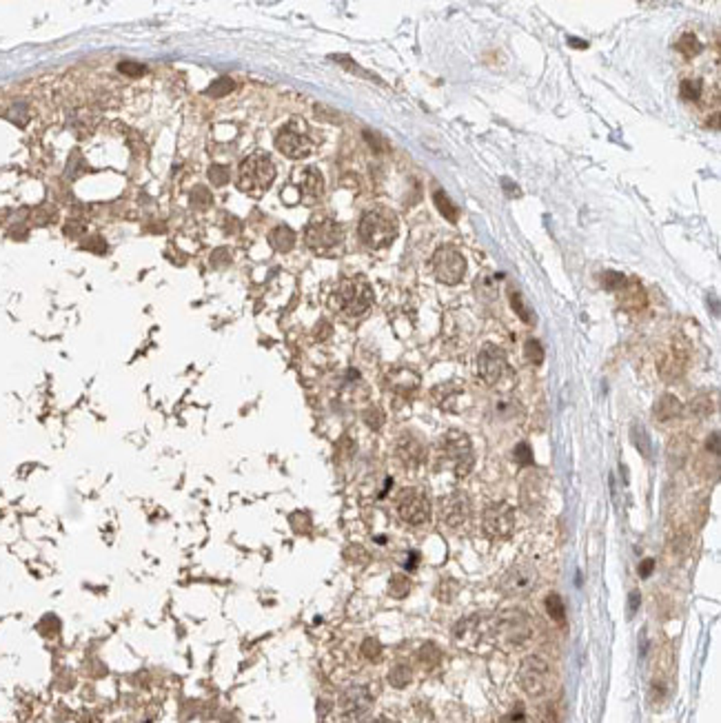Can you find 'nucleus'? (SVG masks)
I'll return each instance as SVG.
<instances>
[{"instance_id":"6e6552de","label":"nucleus","mask_w":721,"mask_h":723,"mask_svg":"<svg viewBox=\"0 0 721 723\" xmlns=\"http://www.w3.org/2000/svg\"><path fill=\"white\" fill-rule=\"evenodd\" d=\"M515 524H517L515 509L506 502L490 504L484 511V517H482L484 533H486V537H490V540H509L515 530Z\"/></svg>"},{"instance_id":"393cba45","label":"nucleus","mask_w":721,"mask_h":723,"mask_svg":"<svg viewBox=\"0 0 721 723\" xmlns=\"http://www.w3.org/2000/svg\"><path fill=\"white\" fill-rule=\"evenodd\" d=\"M713 411H715V406H713L710 395H699L690 402V413H693L695 418H708Z\"/></svg>"},{"instance_id":"2eb2a0df","label":"nucleus","mask_w":721,"mask_h":723,"mask_svg":"<svg viewBox=\"0 0 721 723\" xmlns=\"http://www.w3.org/2000/svg\"><path fill=\"white\" fill-rule=\"evenodd\" d=\"M275 147H278L286 158L298 160V158L309 156L311 149H313V142H311L309 135L296 131L293 125H289L278 133V138H275Z\"/></svg>"},{"instance_id":"cd10ccee","label":"nucleus","mask_w":721,"mask_h":723,"mask_svg":"<svg viewBox=\"0 0 721 723\" xmlns=\"http://www.w3.org/2000/svg\"><path fill=\"white\" fill-rule=\"evenodd\" d=\"M679 94H681L684 100H690V102L699 100V96H701V83L699 80H684L679 85Z\"/></svg>"},{"instance_id":"a211bd4d","label":"nucleus","mask_w":721,"mask_h":723,"mask_svg":"<svg viewBox=\"0 0 721 723\" xmlns=\"http://www.w3.org/2000/svg\"><path fill=\"white\" fill-rule=\"evenodd\" d=\"M397 457L402 459L404 466L416 468V466H420L422 461H424L426 451H424V446H422L420 439L411 437V435H404V437H400V442H397Z\"/></svg>"},{"instance_id":"9b49d317","label":"nucleus","mask_w":721,"mask_h":723,"mask_svg":"<svg viewBox=\"0 0 721 723\" xmlns=\"http://www.w3.org/2000/svg\"><path fill=\"white\" fill-rule=\"evenodd\" d=\"M344 240L342 226L333 220H315L306 229V244L315 253H329L337 249Z\"/></svg>"},{"instance_id":"bb28decb","label":"nucleus","mask_w":721,"mask_h":723,"mask_svg":"<svg viewBox=\"0 0 721 723\" xmlns=\"http://www.w3.org/2000/svg\"><path fill=\"white\" fill-rule=\"evenodd\" d=\"M389 681L395 686V688H404L411 683V668L404 666V664H397L391 672H389Z\"/></svg>"},{"instance_id":"20e7f679","label":"nucleus","mask_w":721,"mask_h":723,"mask_svg":"<svg viewBox=\"0 0 721 723\" xmlns=\"http://www.w3.org/2000/svg\"><path fill=\"white\" fill-rule=\"evenodd\" d=\"M275 180V164L267 153L258 151L240 164L238 174V187L251 195H260L271 187Z\"/></svg>"},{"instance_id":"9d476101","label":"nucleus","mask_w":721,"mask_h":723,"mask_svg":"<svg viewBox=\"0 0 721 723\" xmlns=\"http://www.w3.org/2000/svg\"><path fill=\"white\" fill-rule=\"evenodd\" d=\"M397 513L408 526H422L431 517V504L428 497L418 488H404L397 497Z\"/></svg>"},{"instance_id":"7c9ffc66","label":"nucleus","mask_w":721,"mask_h":723,"mask_svg":"<svg viewBox=\"0 0 721 723\" xmlns=\"http://www.w3.org/2000/svg\"><path fill=\"white\" fill-rule=\"evenodd\" d=\"M440 659H442V652H440V648H437V645H433V643H426L424 645V648L420 650V661H422V664L426 666H435V664H440Z\"/></svg>"},{"instance_id":"473e14b6","label":"nucleus","mask_w":721,"mask_h":723,"mask_svg":"<svg viewBox=\"0 0 721 723\" xmlns=\"http://www.w3.org/2000/svg\"><path fill=\"white\" fill-rule=\"evenodd\" d=\"M511 304H513V309L517 311V315H519L521 320H524L526 324H531V322H533V315H531V311L524 306V300H521L519 293H513V296H511Z\"/></svg>"},{"instance_id":"c85d7f7f","label":"nucleus","mask_w":721,"mask_h":723,"mask_svg":"<svg viewBox=\"0 0 721 723\" xmlns=\"http://www.w3.org/2000/svg\"><path fill=\"white\" fill-rule=\"evenodd\" d=\"M626 278H624V275L622 273H617V271H606L604 273V278H602V284H604V288H608V291H622L624 286H626Z\"/></svg>"},{"instance_id":"aec40b11","label":"nucleus","mask_w":721,"mask_h":723,"mask_svg":"<svg viewBox=\"0 0 721 723\" xmlns=\"http://www.w3.org/2000/svg\"><path fill=\"white\" fill-rule=\"evenodd\" d=\"M302 174V182H300V187L304 189V193L309 195V198H320L322 195V189H325V182H322V176L317 169H304Z\"/></svg>"},{"instance_id":"a19ab883","label":"nucleus","mask_w":721,"mask_h":723,"mask_svg":"<svg viewBox=\"0 0 721 723\" xmlns=\"http://www.w3.org/2000/svg\"><path fill=\"white\" fill-rule=\"evenodd\" d=\"M504 187H506V189H509V195H515V198L519 195V189H517V187H511V184H509V180H504Z\"/></svg>"},{"instance_id":"1a4fd4ad","label":"nucleus","mask_w":721,"mask_h":723,"mask_svg":"<svg viewBox=\"0 0 721 723\" xmlns=\"http://www.w3.org/2000/svg\"><path fill=\"white\" fill-rule=\"evenodd\" d=\"M433 273L442 284L462 282L466 273V257L455 247H440L433 255Z\"/></svg>"},{"instance_id":"7ed1b4c3","label":"nucleus","mask_w":721,"mask_h":723,"mask_svg":"<svg viewBox=\"0 0 721 723\" xmlns=\"http://www.w3.org/2000/svg\"><path fill=\"white\" fill-rule=\"evenodd\" d=\"M331 304L349 317L362 315L373 304V288L364 278H346L333 291Z\"/></svg>"},{"instance_id":"c9c22d12","label":"nucleus","mask_w":721,"mask_h":723,"mask_svg":"<svg viewBox=\"0 0 721 723\" xmlns=\"http://www.w3.org/2000/svg\"><path fill=\"white\" fill-rule=\"evenodd\" d=\"M211 180L216 182V184H224V182H226V169H222V166H213V169H211Z\"/></svg>"},{"instance_id":"423d86ee","label":"nucleus","mask_w":721,"mask_h":723,"mask_svg":"<svg viewBox=\"0 0 721 723\" xmlns=\"http://www.w3.org/2000/svg\"><path fill=\"white\" fill-rule=\"evenodd\" d=\"M440 453H442V459L451 466L457 480H462V477L471 473L475 457H473V446H471L468 435L459 433V430H449L440 442Z\"/></svg>"},{"instance_id":"dca6fc26","label":"nucleus","mask_w":721,"mask_h":723,"mask_svg":"<svg viewBox=\"0 0 721 723\" xmlns=\"http://www.w3.org/2000/svg\"><path fill=\"white\" fill-rule=\"evenodd\" d=\"M688 360H690L688 344L681 340H674L670 344V348L662 356V360H659V373H662V377H666V379H677L684 375Z\"/></svg>"},{"instance_id":"39448f33","label":"nucleus","mask_w":721,"mask_h":723,"mask_svg":"<svg viewBox=\"0 0 721 723\" xmlns=\"http://www.w3.org/2000/svg\"><path fill=\"white\" fill-rule=\"evenodd\" d=\"M533 635L531 617L521 610H504L495 614V641L506 648H519Z\"/></svg>"},{"instance_id":"4c0bfd02","label":"nucleus","mask_w":721,"mask_h":723,"mask_svg":"<svg viewBox=\"0 0 721 723\" xmlns=\"http://www.w3.org/2000/svg\"><path fill=\"white\" fill-rule=\"evenodd\" d=\"M708 451H713V455H719V433H713L708 437Z\"/></svg>"},{"instance_id":"6ab92c4d","label":"nucleus","mask_w":721,"mask_h":723,"mask_svg":"<svg viewBox=\"0 0 721 723\" xmlns=\"http://www.w3.org/2000/svg\"><path fill=\"white\" fill-rule=\"evenodd\" d=\"M681 411H684V406H681L679 399L666 393V395L659 397V402L655 404V418L666 424V422H672L674 418H679Z\"/></svg>"},{"instance_id":"2f4dec72","label":"nucleus","mask_w":721,"mask_h":723,"mask_svg":"<svg viewBox=\"0 0 721 723\" xmlns=\"http://www.w3.org/2000/svg\"><path fill=\"white\" fill-rule=\"evenodd\" d=\"M513 457H515L517 464H521V466H528V464H533V451H531V446H528L526 442H521V444H517V446H515Z\"/></svg>"},{"instance_id":"c756f323","label":"nucleus","mask_w":721,"mask_h":723,"mask_svg":"<svg viewBox=\"0 0 721 723\" xmlns=\"http://www.w3.org/2000/svg\"><path fill=\"white\" fill-rule=\"evenodd\" d=\"M524 353H526V360L531 364H535V366L544 362V348H542V344L537 342V340H528L526 346H524Z\"/></svg>"},{"instance_id":"f257e3e1","label":"nucleus","mask_w":721,"mask_h":723,"mask_svg":"<svg viewBox=\"0 0 721 723\" xmlns=\"http://www.w3.org/2000/svg\"><path fill=\"white\" fill-rule=\"evenodd\" d=\"M453 639L459 648L471 652H482L490 643H495V614H473L459 619L453 628Z\"/></svg>"},{"instance_id":"b1692460","label":"nucleus","mask_w":721,"mask_h":723,"mask_svg":"<svg viewBox=\"0 0 721 723\" xmlns=\"http://www.w3.org/2000/svg\"><path fill=\"white\" fill-rule=\"evenodd\" d=\"M677 51L684 56V58H695L699 51H701V42L697 40L695 34H684L679 40H677Z\"/></svg>"},{"instance_id":"f3484780","label":"nucleus","mask_w":721,"mask_h":723,"mask_svg":"<svg viewBox=\"0 0 721 723\" xmlns=\"http://www.w3.org/2000/svg\"><path fill=\"white\" fill-rule=\"evenodd\" d=\"M371 703H373V697H371L369 688L356 686V688H351V690L344 692V697H342V712L346 717H351V719H358L366 710H369Z\"/></svg>"},{"instance_id":"4be33fe9","label":"nucleus","mask_w":721,"mask_h":723,"mask_svg":"<svg viewBox=\"0 0 721 723\" xmlns=\"http://www.w3.org/2000/svg\"><path fill=\"white\" fill-rule=\"evenodd\" d=\"M688 451H690V446H688V439L684 435L672 437V442L668 446V457H670V461H672L674 466H681L684 461H686V457H688Z\"/></svg>"},{"instance_id":"f8f14e48","label":"nucleus","mask_w":721,"mask_h":723,"mask_svg":"<svg viewBox=\"0 0 721 723\" xmlns=\"http://www.w3.org/2000/svg\"><path fill=\"white\" fill-rule=\"evenodd\" d=\"M537 579H540V575H537L535 564H528V561L515 564L513 568H509V573L502 577L499 588H502V593L511 595V597H521V595H528L535 590Z\"/></svg>"},{"instance_id":"ea45409f","label":"nucleus","mask_w":721,"mask_h":723,"mask_svg":"<svg viewBox=\"0 0 721 723\" xmlns=\"http://www.w3.org/2000/svg\"><path fill=\"white\" fill-rule=\"evenodd\" d=\"M639 606V593H631V612H635Z\"/></svg>"},{"instance_id":"a878e982","label":"nucleus","mask_w":721,"mask_h":723,"mask_svg":"<svg viewBox=\"0 0 721 723\" xmlns=\"http://www.w3.org/2000/svg\"><path fill=\"white\" fill-rule=\"evenodd\" d=\"M435 205H437V209H440V213L444 215V218L451 220V222H457V207L451 202L447 193H444V191H437V193H435Z\"/></svg>"},{"instance_id":"e433bc0d","label":"nucleus","mask_w":721,"mask_h":723,"mask_svg":"<svg viewBox=\"0 0 721 723\" xmlns=\"http://www.w3.org/2000/svg\"><path fill=\"white\" fill-rule=\"evenodd\" d=\"M542 723H557V712L553 705H546L542 710Z\"/></svg>"},{"instance_id":"5701e85b","label":"nucleus","mask_w":721,"mask_h":723,"mask_svg":"<svg viewBox=\"0 0 721 723\" xmlns=\"http://www.w3.org/2000/svg\"><path fill=\"white\" fill-rule=\"evenodd\" d=\"M546 612H548V617L557 621V624H564L566 621V606L562 602V597L557 593H550L546 597Z\"/></svg>"},{"instance_id":"412c9836","label":"nucleus","mask_w":721,"mask_h":723,"mask_svg":"<svg viewBox=\"0 0 721 723\" xmlns=\"http://www.w3.org/2000/svg\"><path fill=\"white\" fill-rule=\"evenodd\" d=\"M269 240H271V244H273V249H278V251L286 253V251H291V247L296 244V233H293V231H291L289 226H278V229H275L273 233L269 236Z\"/></svg>"},{"instance_id":"72a5a7b5","label":"nucleus","mask_w":721,"mask_h":723,"mask_svg":"<svg viewBox=\"0 0 721 723\" xmlns=\"http://www.w3.org/2000/svg\"><path fill=\"white\" fill-rule=\"evenodd\" d=\"M502 723H526V712H524V707H521V703H517V707H513V710L504 717Z\"/></svg>"},{"instance_id":"4468645a","label":"nucleus","mask_w":721,"mask_h":723,"mask_svg":"<svg viewBox=\"0 0 721 723\" xmlns=\"http://www.w3.org/2000/svg\"><path fill=\"white\" fill-rule=\"evenodd\" d=\"M440 515L442 521L451 528H459L468 521L471 515V499L462 490H455L449 497H444L440 504Z\"/></svg>"},{"instance_id":"ddd939ff","label":"nucleus","mask_w":721,"mask_h":723,"mask_svg":"<svg viewBox=\"0 0 721 723\" xmlns=\"http://www.w3.org/2000/svg\"><path fill=\"white\" fill-rule=\"evenodd\" d=\"M504 371H506L504 351L495 344H486L478 356V375L482 377L484 384L493 387V384H497L502 379Z\"/></svg>"},{"instance_id":"f03ea898","label":"nucleus","mask_w":721,"mask_h":723,"mask_svg":"<svg viewBox=\"0 0 721 723\" xmlns=\"http://www.w3.org/2000/svg\"><path fill=\"white\" fill-rule=\"evenodd\" d=\"M360 238L366 247L371 249H384L397 238V218L395 213L375 207L371 211H366L360 220Z\"/></svg>"},{"instance_id":"58836bf2","label":"nucleus","mask_w":721,"mask_h":723,"mask_svg":"<svg viewBox=\"0 0 721 723\" xmlns=\"http://www.w3.org/2000/svg\"><path fill=\"white\" fill-rule=\"evenodd\" d=\"M653 566H655V561H653V559H646V561L641 564V571H639V575H641V577H648V575L653 573Z\"/></svg>"},{"instance_id":"0eeeda50","label":"nucleus","mask_w":721,"mask_h":723,"mask_svg":"<svg viewBox=\"0 0 721 723\" xmlns=\"http://www.w3.org/2000/svg\"><path fill=\"white\" fill-rule=\"evenodd\" d=\"M517 683H519V688L524 690L528 697H542L544 692L548 690V683H550L548 661L542 659V657H537V655L526 657L524 661H521L519 670H517Z\"/></svg>"},{"instance_id":"f704fd0d","label":"nucleus","mask_w":721,"mask_h":723,"mask_svg":"<svg viewBox=\"0 0 721 723\" xmlns=\"http://www.w3.org/2000/svg\"><path fill=\"white\" fill-rule=\"evenodd\" d=\"M364 655L369 657V659H377V655H380V643L373 641V639H369V641L364 643Z\"/></svg>"},{"instance_id":"79ce46f5","label":"nucleus","mask_w":721,"mask_h":723,"mask_svg":"<svg viewBox=\"0 0 721 723\" xmlns=\"http://www.w3.org/2000/svg\"><path fill=\"white\" fill-rule=\"evenodd\" d=\"M373 723H391V721H389V719H375Z\"/></svg>"}]
</instances>
